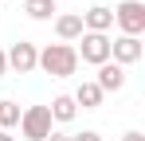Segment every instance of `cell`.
I'll list each match as a JSON object with an SVG mask.
<instances>
[{
    "label": "cell",
    "instance_id": "cell-1",
    "mask_svg": "<svg viewBox=\"0 0 145 141\" xmlns=\"http://www.w3.org/2000/svg\"><path fill=\"white\" fill-rule=\"evenodd\" d=\"M39 70H47L51 78H71L74 70H78V55H74L71 43H47L39 51Z\"/></svg>",
    "mask_w": 145,
    "mask_h": 141
},
{
    "label": "cell",
    "instance_id": "cell-2",
    "mask_svg": "<svg viewBox=\"0 0 145 141\" xmlns=\"http://www.w3.org/2000/svg\"><path fill=\"white\" fill-rule=\"evenodd\" d=\"M51 129H55V121H51L47 106H27L24 114H20V133L27 141H47Z\"/></svg>",
    "mask_w": 145,
    "mask_h": 141
},
{
    "label": "cell",
    "instance_id": "cell-3",
    "mask_svg": "<svg viewBox=\"0 0 145 141\" xmlns=\"http://www.w3.org/2000/svg\"><path fill=\"white\" fill-rule=\"evenodd\" d=\"M74 55H78L82 63H90V67H102V63H110V35L82 31V35H78V47H74Z\"/></svg>",
    "mask_w": 145,
    "mask_h": 141
},
{
    "label": "cell",
    "instance_id": "cell-4",
    "mask_svg": "<svg viewBox=\"0 0 145 141\" xmlns=\"http://www.w3.org/2000/svg\"><path fill=\"white\" fill-rule=\"evenodd\" d=\"M114 24L121 27V35L141 39V31H145V4L141 0H121L118 8H114Z\"/></svg>",
    "mask_w": 145,
    "mask_h": 141
},
{
    "label": "cell",
    "instance_id": "cell-5",
    "mask_svg": "<svg viewBox=\"0 0 145 141\" xmlns=\"http://www.w3.org/2000/svg\"><path fill=\"white\" fill-rule=\"evenodd\" d=\"M4 59H8V67L16 70V74H31L35 63H39V47L20 39V43H12V51H4Z\"/></svg>",
    "mask_w": 145,
    "mask_h": 141
},
{
    "label": "cell",
    "instance_id": "cell-6",
    "mask_svg": "<svg viewBox=\"0 0 145 141\" xmlns=\"http://www.w3.org/2000/svg\"><path fill=\"white\" fill-rule=\"evenodd\" d=\"M141 55H145V47H141V39H133V35L110 39V63H118V67H133Z\"/></svg>",
    "mask_w": 145,
    "mask_h": 141
},
{
    "label": "cell",
    "instance_id": "cell-7",
    "mask_svg": "<svg viewBox=\"0 0 145 141\" xmlns=\"http://www.w3.org/2000/svg\"><path fill=\"white\" fill-rule=\"evenodd\" d=\"M110 27H114V8L94 4V8H86V12H82V31H98V35H106Z\"/></svg>",
    "mask_w": 145,
    "mask_h": 141
},
{
    "label": "cell",
    "instance_id": "cell-8",
    "mask_svg": "<svg viewBox=\"0 0 145 141\" xmlns=\"http://www.w3.org/2000/svg\"><path fill=\"white\" fill-rule=\"evenodd\" d=\"M94 86H98L102 94H118L121 86H125V67H118V63H102V67H98Z\"/></svg>",
    "mask_w": 145,
    "mask_h": 141
},
{
    "label": "cell",
    "instance_id": "cell-9",
    "mask_svg": "<svg viewBox=\"0 0 145 141\" xmlns=\"http://www.w3.org/2000/svg\"><path fill=\"white\" fill-rule=\"evenodd\" d=\"M55 35H59L63 43L78 39V35H82V16H74V12H67V16H55Z\"/></svg>",
    "mask_w": 145,
    "mask_h": 141
},
{
    "label": "cell",
    "instance_id": "cell-10",
    "mask_svg": "<svg viewBox=\"0 0 145 141\" xmlns=\"http://www.w3.org/2000/svg\"><path fill=\"white\" fill-rule=\"evenodd\" d=\"M71 98H74V106H82V110H98V106H102V98H106V94L98 90L94 82H78V90H74Z\"/></svg>",
    "mask_w": 145,
    "mask_h": 141
},
{
    "label": "cell",
    "instance_id": "cell-11",
    "mask_svg": "<svg viewBox=\"0 0 145 141\" xmlns=\"http://www.w3.org/2000/svg\"><path fill=\"white\" fill-rule=\"evenodd\" d=\"M47 114H51V121H74L78 106H74V98H71V94H59V98H51Z\"/></svg>",
    "mask_w": 145,
    "mask_h": 141
},
{
    "label": "cell",
    "instance_id": "cell-12",
    "mask_svg": "<svg viewBox=\"0 0 145 141\" xmlns=\"http://www.w3.org/2000/svg\"><path fill=\"white\" fill-rule=\"evenodd\" d=\"M24 12L31 20H51L59 8H55V0H24Z\"/></svg>",
    "mask_w": 145,
    "mask_h": 141
},
{
    "label": "cell",
    "instance_id": "cell-13",
    "mask_svg": "<svg viewBox=\"0 0 145 141\" xmlns=\"http://www.w3.org/2000/svg\"><path fill=\"white\" fill-rule=\"evenodd\" d=\"M20 114H24V110H20L12 98H4V102H0V129L8 133L12 125H20Z\"/></svg>",
    "mask_w": 145,
    "mask_h": 141
},
{
    "label": "cell",
    "instance_id": "cell-14",
    "mask_svg": "<svg viewBox=\"0 0 145 141\" xmlns=\"http://www.w3.org/2000/svg\"><path fill=\"white\" fill-rule=\"evenodd\" d=\"M71 141H102V133H98V129H82V133H74Z\"/></svg>",
    "mask_w": 145,
    "mask_h": 141
},
{
    "label": "cell",
    "instance_id": "cell-15",
    "mask_svg": "<svg viewBox=\"0 0 145 141\" xmlns=\"http://www.w3.org/2000/svg\"><path fill=\"white\" fill-rule=\"evenodd\" d=\"M121 141H145V133H141V129H125V133H121Z\"/></svg>",
    "mask_w": 145,
    "mask_h": 141
},
{
    "label": "cell",
    "instance_id": "cell-16",
    "mask_svg": "<svg viewBox=\"0 0 145 141\" xmlns=\"http://www.w3.org/2000/svg\"><path fill=\"white\" fill-rule=\"evenodd\" d=\"M47 141H71V133H59V129H51V137Z\"/></svg>",
    "mask_w": 145,
    "mask_h": 141
},
{
    "label": "cell",
    "instance_id": "cell-17",
    "mask_svg": "<svg viewBox=\"0 0 145 141\" xmlns=\"http://www.w3.org/2000/svg\"><path fill=\"white\" fill-rule=\"evenodd\" d=\"M4 70H8V59H4V51H0V74H4Z\"/></svg>",
    "mask_w": 145,
    "mask_h": 141
},
{
    "label": "cell",
    "instance_id": "cell-18",
    "mask_svg": "<svg viewBox=\"0 0 145 141\" xmlns=\"http://www.w3.org/2000/svg\"><path fill=\"white\" fill-rule=\"evenodd\" d=\"M0 141H12V137H8V133H4V129H0Z\"/></svg>",
    "mask_w": 145,
    "mask_h": 141
}]
</instances>
